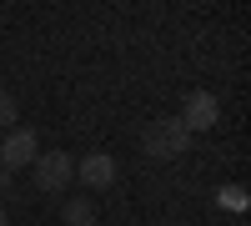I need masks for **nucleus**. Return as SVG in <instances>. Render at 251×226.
Returning a JSON list of instances; mask_svg holds the SVG:
<instances>
[{
	"instance_id": "f257e3e1",
	"label": "nucleus",
	"mask_w": 251,
	"mask_h": 226,
	"mask_svg": "<svg viewBox=\"0 0 251 226\" xmlns=\"http://www.w3.org/2000/svg\"><path fill=\"white\" fill-rule=\"evenodd\" d=\"M186 146H191V131L176 116H161V121H151L141 131V151L151 161H176V156H186Z\"/></svg>"
},
{
	"instance_id": "f03ea898",
	"label": "nucleus",
	"mask_w": 251,
	"mask_h": 226,
	"mask_svg": "<svg viewBox=\"0 0 251 226\" xmlns=\"http://www.w3.org/2000/svg\"><path fill=\"white\" fill-rule=\"evenodd\" d=\"M30 176H35V186L40 191H66L71 181H75V156L71 151H40L35 161H30Z\"/></svg>"
},
{
	"instance_id": "7ed1b4c3",
	"label": "nucleus",
	"mask_w": 251,
	"mask_h": 226,
	"mask_svg": "<svg viewBox=\"0 0 251 226\" xmlns=\"http://www.w3.org/2000/svg\"><path fill=\"white\" fill-rule=\"evenodd\" d=\"M40 156V141H35V131H25V126H10L5 136H0V171H20V166H30V161Z\"/></svg>"
},
{
	"instance_id": "20e7f679",
	"label": "nucleus",
	"mask_w": 251,
	"mask_h": 226,
	"mask_svg": "<svg viewBox=\"0 0 251 226\" xmlns=\"http://www.w3.org/2000/svg\"><path fill=\"white\" fill-rule=\"evenodd\" d=\"M176 121H181L191 136H196V131H211L216 121H221V100H216L211 91H191V96L181 100V116H176Z\"/></svg>"
},
{
	"instance_id": "39448f33",
	"label": "nucleus",
	"mask_w": 251,
	"mask_h": 226,
	"mask_svg": "<svg viewBox=\"0 0 251 226\" xmlns=\"http://www.w3.org/2000/svg\"><path fill=\"white\" fill-rule=\"evenodd\" d=\"M75 181H86L91 191H106L111 181H116V156H106V151L75 156Z\"/></svg>"
},
{
	"instance_id": "423d86ee",
	"label": "nucleus",
	"mask_w": 251,
	"mask_h": 226,
	"mask_svg": "<svg viewBox=\"0 0 251 226\" xmlns=\"http://www.w3.org/2000/svg\"><path fill=\"white\" fill-rule=\"evenodd\" d=\"M60 221H66V226H96V201L66 196V201H60Z\"/></svg>"
},
{
	"instance_id": "0eeeda50",
	"label": "nucleus",
	"mask_w": 251,
	"mask_h": 226,
	"mask_svg": "<svg viewBox=\"0 0 251 226\" xmlns=\"http://www.w3.org/2000/svg\"><path fill=\"white\" fill-rule=\"evenodd\" d=\"M15 116H20V106H15V96L0 86V131H10L15 126Z\"/></svg>"
},
{
	"instance_id": "6e6552de",
	"label": "nucleus",
	"mask_w": 251,
	"mask_h": 226,
	"mask_svg": "<svg viewBox=\"0 0 251 226\" xmlns=\"http://www.w3.org/2000/svg\"><path fill=\"white\" fill-rule=\"evenodd\" d=\"M216 201H221V206H231V211H241V206H246V191H241V186H226Z\"/></svg>"
},
{
	"instance_id": "1a4fd4ad",
	"label": "nucleus",
	"mask_w": 251,
	"mask_h": 226,
	"mask_svg": "<svg viewBox=\"0 0 251 226\" xmlns=\"http://www.w3.org/2000/svg\"><path fill=\"white\" fill-rule=\"evenodd\" d=\"M10 186H15V176H10V171H0V196H10Z\"/></svg>"
},
{
	"instance_id": "9d476101",
	"label": "nucleus",
	"mask_w": 251,
	"mask_h": 226,
	"mask_svg": "<svg viewBox=\"0 0 251 226\" xmlns=\"http://www.w3.org/2000/svg\"><path fill=\"white\" fill-rule=\"evenodd\" d=\"M0 226H10V216H5V206H0Z\"/></svg>"
}]
</instances>
